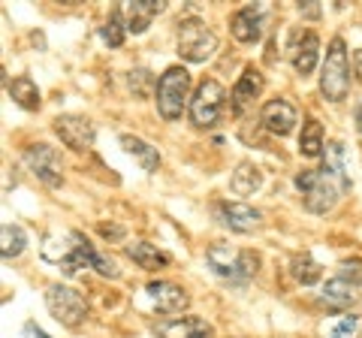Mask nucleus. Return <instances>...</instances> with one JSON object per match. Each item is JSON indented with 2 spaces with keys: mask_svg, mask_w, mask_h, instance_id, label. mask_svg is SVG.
Listing matches in <instances>:
<instances>
[{
  "mask_svg": "<svg viewBox=\"0 0 362 338\" xmlns=\"http://www.w3.org/2000/svg\"><path fill=\"white\" fill-rule=\"evenodd\" d=\"M40 257L45 263L61 266V272H66V275L78 272V269H94V272H100L103 278L121 275L118 266L112 263L109 257L100 254L97 247L85 239V233H78V230H52L40 245Z\"/></svg>",
  "mask_w": 362,
  "mask_h": 338,
  "instance_id": "1",
  "label": "nucleus"
},
{
  "mask_svg": "<svg viewBox=\"0 0 362 338\" xmlns=\"http://www.w3.org/2000/svg\"><path fill=\"white\" fill-rule=\"evenodd\" d=\"M323 173H329L341 190H350V175H347V161H344V145L332 139L323 151Z\"/></svg>",
  "mask_w": 362,
  "mask_h": 338,
  "instance_id": "21",
  "label": "nucleus"
},
{
  "mask_svg": "<svg viewBox=\"0 0 362 338\" xmlns=\"http://www.w3.org/2000/svg\"><path fill=\"white\" fill-rule=\"evenodd\" d=\"M28 245V235L25 230L18 227V223H4V230H0V254H4V260H13L25 251Z\"/></svg>",
  "mask_w": 362,
  "mask_h": 338,
  "instance_id": "26",
  "label": "nucleus"
},
{
  "mask_svg": "<svg viewBox=\"0 0 362 338\" xmlns=\"http://www.w3.org/2000/svg\"><path fill=\"white\" fill-rule=\"evenodd\" d=\"M45 305H49L52 317L76 330V326H82L85 317H88V302L78 290L66 287V284H52L45 287Z\"/></svg>",
  "mask_w": 362,
  "mask_h": 338,
  "instance_id": "8",
  "label": "nucleus"
},
{
  "mask_svg": "<svg viewBox=\"0 0 362 338\" xmlns=\"http://www.w3.org/2000/svg\"><path fill=\"white\" fill-rule=\"evenodd\" d=\"M163 9L166 4H160V0H133V4H127L124 6V13H127V33H145Z\"/></svg>",
  "mask_w": 362,
  "mask_h": 338,
  "instance_id": "18",
  "label": "nucleus"
},
{
  "mask_svg": "<svg viewBox=\"0 0 362 338\" xmlns=\"http://www.w3.org/2000/svg\"><path fill=\"white\" fill-rule=\"evenodd\" d=\"M320 91L329 103H341L350 91V64H347V46L341 37H335L326 49V61L320 70Z\"/></svg>",
  "mask_w": 362,
  "mask_h": 338,
  "instance_id": "4",
  "label": "nucleus"
},
{
  "mask_svg": "<svg viewBox=\"0 0 362 338\" xmlns=\"http://www.w3.org/2000/svg\"><path fill=\"white\" fill-rule=\"evenodd\" d=\"M320 302L323 305H329L335 311H347L362 302V281H359V272L350 275L347 269L341 266V275L326 281V287L320 293Z\"/></svg>",
  "mask_w": 362,
  "mask_h": 338,
  "instance_id": "9",
  "label": "nucleus"
},
{
  "mask_svg": "<svg viewBox=\"0 0 362 338\" xmlns=\"http://www.w3.org/2000/svg\"><path fill=\"white\" fill-rule=\"evenodd\" d=\"M21 338H52V335H45L37 323L28 320V323H25V330H21Z\"/></svg>",
  "mask_w": 362,
  "mask_h": 338,
  "instance_id": "31",
  "label": "nucleus"
},
{
  "mask_svg": "<svg viewBox=\"0 0 362 338\" xmlns=\"http://www.w3.org/2000/svg\"><path fill=\"white\" fill-rule=\"evenodd\" d=\"M296 187L302 194L305 209L314 211V215H326L329 209H335L338 197L344 194L341 185L329 173H323V169H302L296 175Z\"/></svg>",
  "mask_w": 362,
  "mask_h": 338,
  "instance_id": "3",
  "label": "nucleus"
},
{
  "mask_svg": "<svg viewBox=\"0 0 362 338\" xmlns=\"http://www.w3.org/2000/svg\"><path fill=\"white\" fill-rule=\"evenodd\" d=\"M323 127L317 118H308L302 124V136H299V151L302 157H308V161H314V157H323Z\"/></svg>",
  "mask_w": 362,
  "mask_h": 338,
  "instance_id": "25",
  "label": "nucleus"
},
{
  "mask_svg": "<svg viewBox=\"0 0 362 338\" xmlns=\"http://www.w3.org/2000/svg\"><path fill=\"white\" fill-rule=\"evenodd\" d=\"M214 218H218V223H223V227H230L233 233H251L259 227V221H263V215L247 206V202H230L223 199L214 206Z\"/></svg>",
  "mask_w": 362,
  "mask_h": 338,
  "instance_id": "12",
  "label": "nucleus"
},
{
  "mask_svg": "<svg viewBox=\"0 0 362 338\" xmlns=\"http://www.w3.org/2000/svg\"><path fill=\"white\" fill-rule=\"evenodd\" d=\"M230 30L233 37L245 42V46H254V42L263 40V30H266V16L259 6H245L239 9L233 18H230Z\"/></svg>",
  "mask_w": 362,
  "mask_h": 338,
  "instance_id": "15",
  "label": "nucleus"
},
{
  "mask_svg": "<svg viewBox=\"0 0 362 338\" xmlns=\"http://www.w3.org/2000/svg\"><path fill=\"white\" fill-rule=\"evenodd\" d=\"M124 251H127V257L139 269H163L169 263V257L157 245H151V242H133V245L124 247Z\"/></svg>",
  "mask_w": 362,
  "mask_h": 338,
  "instance_id": "23",
  "label": "nucleus"
},
{
  "mask_svg": "<svg viewBox=\"0 0 362 338\" xmlns=\"http://www.w3.org/2000/svg\"><path fill=\"white\" fill-rule=\"evenodd\" d=\"M145 293H148V299L154 302V308L163 314H178L190 305V296L185 293V287L173 284V281H148Z\"/></svg>",
  "mask_w": 362,
  "mask_h": 338,
  "instance_id": "14",
  "label": "nucleus"
},
{
  "mask_svg": "<svg viewBox=\"0 0 362 338\" xmlns=\"http://www.w3.org/2000/svg\"><path fill=\"white\" fill-rule=\"evenodd\" d=\"M133 82H136V94H145V85H151V76L145 70H136V73H130V85Z\"/></svg>",
  "mask_w": 362,
  "mask_h": 338,
  "instance_id": "30",
  "label": "nucleus"
},
{
  "mask_svg": "<svg viewBox=\"0 0 362 338\" xmlns=\"http://www.w3.org/2000/svg\"><path fill=\"white\" fill-rule=\"evenodd\" d=\"M354 70H356V76L362 78V49L354 54Z\"/></svg>",
  "mask_w": 362,
  "mask_h": 338,
  "instance_id": "32",
  "label": "nucleus"
},
{
  "mask_svg": "<svg viewBox=\"0 0 362 338\" xmlns=\"http://www.w3.org/2000/svg\"><path fill=\"white\" fill-rule=\"evenodd\" d=\"M154 335L157 338H214V326L202 317H169V320H157L154 323Z\"/></svg>",
  "mask_w": 362,
  "mask_h": 338,
  "instance_id": "13",
  "label": "nucleus"
},
{
  "mask_svg": "<svg viewBox=\"0 0 362 338\" xmlns=\"http://www.w3.org/2000/svg\"><path fill=\"white\" fill-rule=\"evenodd\" d=\"M259 124H263L269 133H275V136H287V133H293V127H296V109H293L287 100L275 97L259 112Z\"/></svg>",
  "mask_w": 362,
  "mask_h": 338,
  "instance_id": "16",
  "label": "nucleus"
},
{
  "mask_svg": "<svg viewBox=\"0 0 362 338\" xmlns=\"http://www.w3.org/2000/svg\"><path fill=\"white\" fill-rule=\"evenodd\" d=\"M25 163L30 166V173L40 178L42 185L49 187H61L64 182V163H61V154L52 148V145H30V148L25 151Z\"/></svg>",
  "mask_w": 362,
  "mask_h": 338,
  "instance_id": "10",
  "label": "nucleus"
},
{
  "mask_svg": "<svg viewBox=\"0 0 362 338\" xmlns=\"http://www.w3.org/2000/svg\"><path fill=\"white\" fill-rule=\"evenodd\" d=\"M226 103V91L218 78H202L190 97V124L197 130H209L221 121V112Z\"/></svg>",
  "mask_w": 362,
  "mask_h": 338,
  "instance_id": "7",
  "label": "nucleus"
},
{
  "mask_svg": "<svg viewBox=\"0 0 362 338\" xmlns=\"http://www.w3.org/2000/svg\"><path fill=\"white\" fill-rule=\"evenodd\" d=\"M356 130H359V133H362V103H359V106H356Z\"/></svg>",
  "mask_w": 362,
  "mask_h": 338,
  "instance_id": "33",
  "label": "nucleus"
},
{
  "mask_svg": "<svg viewBox=\"0 0 362 338\" xmlns=\"http://www.w3.org/2000/svg\"><path fill=\"white\" fill-rule=\"evenodd\" d=\"M317 54H320V40H317V33H314V30L302 33V40L296 42V49H293V66H296V73H299L302 78L314 73Z\"/></svg>",
  "mask_w": 362,
  "mask_h": 338,
  "instance_id": "19",
  "label": "nucleus"
},
{
  "mask_svg": "<svg viewBox=\"0 0 362 338\" xmlns=\"http://www.w3.org/2000/svg\"><path fill=\"white\" fill-rule=\"evenodd\" d=\"M218 52V37L214 30L199 18L178 21V54L187 64H206Z\"/></svg>",
  "mask_w": 362,
  "mask_h": 338,
  "instance_id": "5",
  "label": "nucleus"
},
{
  "mask_svg": "<svg viewBox=\"0 0 362 338\" xmlns=\"http://www.w3.org/2000/svg\"><path fill=\"white\" fill-rule=\"evenodd\" d=\"M54 133L73 151H88L94 145V124L85 115H58L54 118Z\"/></svg>",
  "mask_w": 362,
  "mask_h": 338,
  "instance_id": "11",
  "label": "nucleus"
},
{
  "mask_svg": "<svg viewBox=\"0 0 362 338\" xmlns=\"http://www.w3.org/2000/svg\"><path fill=\"white\" fill-rule=\"evenodd\" d=\"M190 94V73L185 66H169L157 82V109L166 121H178L187 106Z\"/></svg>",
  "mask_w": 362,
  "mask_h": 338,
  "instance_id": "6",
  "label": "nucleus"
},
{
  "mask_svg": "<svg viewBox=\"0 0 362 338\" xmlns=\"http://www.w3.org/2000/svg\"><path fill=\"white\" fill-rule=\"evenodd\" d=\"M6 91L21 109H30V112L40 109V88H37V82H33L30 76H16L13 82L6 85Z\"/></svg>",
  "mask_w": 362,
  "mask_h": 338,
  "instance_id": "24",
  "label": "nucleus"
},
{
  "mask_svg": "<svg viewBox=\"0 0 362 338\" xmlns=\"http://www.w3.org/2000/svg\"><path fill=\"white\" fill-rule=\"evenodd\" d=\"M100 37H103V42H109L112 49H118L124 42V37H127V21H124L121 9H112L109 13V21L100 28Z\"/></svg>",
  "mask_w": 362,
  "mask_h": 338,
  "instance_id": "28",
  "label": "nucleus"
},
{
  "mask_svg": "<svg viewBox=\"0 0 362 338\" xmlns=\"http://www.w3.org/2000/svg\"><path fill=\"white\" fill-rule=\"evenodd\" d=\"M259 187H263V173H259V166H254L251 161H242L235 166V173L230 175V190L235 197H251Z\"/></svg>",
  "mask_w": 362,
  "mask_h": 338,
  "instance_id": "20",
  "label": "nucleus"
},
{
  "mask_svg": "<svg viewBox=\"0 0 362 338\" xmlns=\"http://www.w3.org/2000/svg\"><path fill=\"white\" fill-rule=\"evenodd\" d=\"M356 323H359V320L354 317V314H350V317H344V320H341V323H338L335 330H332V338H344L347 332H354V330H356Z\"/></svg>",
  "mask_w": 362,
  "mask_h": 338,
  "instance_id": "29",
  "label": "nucleus"
},
{
  "mask_svg": "<svg viewBox=\"0 0 362 338\" xmlns=\"http://www.w3.org/2000/svg\"><path fill=\"white\" fill-rule=\"evenodd\" d=\"M121 145H124V151H127L130 157H136V161L142 163L145 173H157V166H160V154H157L154 145H148L139 136H130V133H124L121 136Z\"/></svg>",
  "mask_w": 362,
  "mask_h": 338,
  "instance_id": "22",
  "label": "nucleus"
},
{
  "mask_svg": "<svg viewBox=\"0 0 362 338\" xmlns=\"http://www.w3.org/2000/svg\"><path fill=\"white\" fill-rule=\"evenodd\" d=\"M290 272H293V278H296L302 287L317 284V281H320V275H323V272H320V263H317L311 254L293 257V260H290Z\"/></svg>",
  "mask_w": 362,
  "mask_h": 338,
  "instance_id": "27",
  "label": "nucleus"
},
{
  "mask_svg": "<svg viewBox=\"0 0 362 338\" xmlns=\"http://www.w3.org/2000/svg\"><path fill=\"white\" fill-rule=\"evenodd\" d=\"M206 260L211 266V272L230 281V284H247L257 275L259 257L254 251H233L230 245H211L206 251Z\"/></svg>",
  "mask_w": 362,
  "mask_h": 338,
  "instance_id": "2",
  "label": "nucleus"
},
{
  "mask_svg": "<svg viewBox=\"0 0 362 338\" xmlns=\"http://www.w3.org/2000/svg\"><path fill=\"white\" fill-rule=\"evenodd\" d=\"M263 73L257 70V66H245V73L239 76V82H235V88H233V112L235 115H242V112L254 103V100L263 94Z\"/></svg>",
  "mask_w": 362,
  "mask_h": 338,
  "instance_id": "17",
  "label": "nucleus"
}]
</instances>
